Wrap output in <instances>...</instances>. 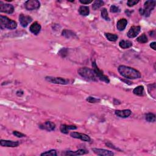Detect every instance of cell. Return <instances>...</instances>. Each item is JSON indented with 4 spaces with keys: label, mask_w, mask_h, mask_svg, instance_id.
<instances>
[{
    "label": "cell",
    "mask_w": 156,
    "mask_h": 156,
    "mask_svg": "<svg viewBox=\"0 0 156 156\" xmlns=\"http://www.w3.org/2000/svg\"><path fill=\"white\" fill-rule=\"evenodd\" d=\"M118 71L123 77L127 79H137L141 78V73L132 67L120 65L118 68Z\"/></svg>",
    "instance_id": "1"
},
{
    "label": "cell",
    "mask_w": 156,
    "mask_h": 156,
    "mask_svg": "<svg viewBox=\"0 0 156 156\" xmlns=\"http://www.w3.org/2000/svg\"><path fill=\"white\" fill-rule=\"evenodd\" d=\"M78 74L83 78L91 81H98V78H97L95 71L93 69L87 67L80 68L78 70Z\"/></svg>",
    "instance_id": "2"
},
{
    "label": "cell",
    "mask_w": 156,
    "mask_h": 156,
    "mask_svg": "<svg viewBox=\"0 0 156 156\" xmlns=\"http://www.w3.org/2000/svg\"><path fill=\"white\" fill-rule=\"evenodd\" d=\"M0 28L2 30L4 29H15L17 28V23L15 21L11 20L6 16H0Z\"/></svg>",
    "instance_id": "3"
},
{
    "label": "cell",
    "mask_w": 156,
    "mask_h": 156,
    "mask_svg": "<svg viewBox=\"0 0 156 156\" xmlns=\"http://www.w3.org/2000/svg\"><path fill=\"white\" fill-rule=\"evenodd\" d=\"M92 67L93 71H95L96 75L99 80H100L103 81V82H104L107 84H109L110 83V80L109 78L107 76H105V74H104L103 71L99 69L98 67L97 66L95 61L92 62Z\"/></svg>",
    "instance_id": "4"
},
{
    "label": "cell",
    "mask_w": 156,
    "mask_h": 156,
    "mask_svg": "<svg viewBox=\"0 0 156 156\" xmlns=\"http://www.w3.org/2000/svg\"><path fill=\"white\" fill-rule=\"evenodd\" d=\"M155 7V1H146L144 4V8L143 9V15L145 17L150 16L152 11Z\"/></svg>",
    "instance_id": "5"
},
{
    "label": "cell",
    "mask_w": 156,
    "mask_h": 156,
    "mask_svg": "<svg viewBox=\"0 0 156 156\" xmlns=\"http://www.w3.org/2000/svg\"><path fill=\"white\" fill-rule=\"evenodd\" d=\"M46 81L55 84H61L67 85L69 84V80L59 77H53V76H46L45 78Z\"/></svg>",
    "instance_id": "6"
},
{
    "label": "cell",
    "mask_w": 156,
    "mask_h": 156,
    "mask_svg": "<svg viewBox=\"0 0 156 156\" xmlns=\"http://www.w3.org/2000/svg\"><path fill=\"white\" fill-rule=\"evenodd\" d=\"M24 7L29 11L37 10L40 7V3L38 0H28L24 3Z\"/></svg>",
    "instance_id": "7"
},
{
    "label": "cell",
    "mask_w": 156,
    "mask_h": 156,
    "mask_svg": "<svg viewBox=\"0 0 156 156\" xmlns=\"http://www.w3.org/2000/svg\"><path fill=\"white\" fill-rule=\"evenodd\" d=\"M0 12L12 14L14 12V7L13 5L10 4H4L2 1H0Z\"/></svg>",
    "instance_id": "8"
},
{
    "label": "cell",
    "mask_w": 156,
    "mask_h": 156,
    "mask_svg": "<svg viewBox=\"0 0 156 156\" xmlns=\"http://www.w3.org/2000/svg\"><path fill=\"white\" fill-rule=\"evenodd\" d=\"M33 21L32 17L29 15H26L24 14H21L19 15V21L21 26L23 28H26L28 26V24Z\"/></svg>",
    "instance_id": "9"
},
{
    "label": "cell",
    "mask_w": 156,
    "mask_h": 156,
    "mask_svg": "<svg viewBox=\"0 0 156 156\" xmlns=\"http://www.w3.org/2000/svg\"><path fill=\"white\" fill-rule=\"evenodd\" d=\"M70 136L73 137V138L80 139L84 141L90 142L91 141L90 137L88 135H86L85 134H82V133H79L77 132H72L70 134Z\"/></svg>",
    "instance_id": "10"
},
{
    "label": "cell",
    "mask_w": 156,
    "mask_h": 156,
    "mask_svg": "<svg viewBox=\"0 0 156 156\" xmlns=\"http://www.w3.org/2000/svg\"><path fill=\"white\" fill-rule=\"evenodd\" d=\"M20 143L18 141H11L8 140H0V145L3 147L8 148H15L19 146Z\"/></svg>",
    "instance_id": "11"
},
{
    "label": "cell",
    "mask_w": 156,
    "mask_h": 156,
    "mask_svg": "<svg viewBox=\"0 0 156 156\" xmlns=\"http://www.w3.org/2000/svg\"><path fill=\"white\" fill-rule=\"evenodd\" d=\"M92 151L95 154L101 156H112L114 155V153L111 151L107 150L104 149H99V148H93Z\"/></svg>",
    "instance_id": "12"
},
{
    "label": "cell",
    "mask_w": 156,
    "mask_h": 156,
    "mask_svg": "<svg viewBox=\"0 0 156 156\" xmlns=\"http://www.w3.org/2000/svg\"><path fill=\"white\" fill-rule=\"evenodd\" d=\"M141 31V27L139 26H132L127 33V35L129 38H135L139 34Z\"/></svg>",
    "instance_id": "13"
},
{
    "label": "cell",
    "mask_w": 156,
    "mask_h": 156,
    "mask_svg": "<svg viewBox=\"0 0 156 156\" xmlns=\"http://www.w3.org/2000/svg\"><path fill=\"white\" fill-rule=\"evenodd\" d=\"M39 128L47 131H53L55 128V124L51 121H46L44 123L41 124L39 126Z\"/></svg>",
    "instance_id": "14"
},
{
    "label": "cell",
    "mask_w": 156,
    "mask_h": 156,
    "mask_svg": "<svg viewBox=\"0 0 156 156\" xmlns=\"http://www.w3.org/2000/svg\"><path fill=\"white\" fill-rule=\"evenodd\" d=\"M132 112L129 109H125V110H115V114L120 118H126L129 117L130 115Z\"/></svg>",
    "instance_id": "15"
},
{
    "label": "cell",
    "mask_w": 156,
    "mask_h": 156,
    "mask_svg": "<svg viewBox=\"0 0 156 156\" xmlns=\"http://www.w3.org/2000/svg\"><path fill=\"white\" fill-rule=\"evenodd\" d=\"M41 29H42L41 25L37 21L33 23L29 28V30L31 33H33L34 35H38L40 32Z\"/></svg>",
    "instance_id": "16"
},
{
    "label": "cell",
    "mask_w": 156,
    "mask_h": 156,
    "mask_svg": "<svg viewBox=\"0 0 156 156\" xmlns=\"http://www.w3.org/2000/svg\"><path fill=\"white\" fill-rule=\"evenodd\" d=\"M128 24V20L126 18H121L116 23V28L119 31H123L125 29Z\"/></svg>",
    "instance_id": "17"
},
{
    "label": "cell",
    "mask_w": 156,
    "mask_h": 156,
    "mask_svg": "<svg viewBox=\"0 0 156 156\" xmlns=\"http://www.w3.org/2000/svg\"><path fill=\"white\" fill-rule=\"evenodd\" d=\"M77 129V127L74 125H67V124H62L60 127V132L63 134H67L68 131L70 130H76Z\"/></svg>",
    "instance_id": "18"
},
{
    "label": "cell",
    "mask_w": 156,
    "mask_h": 156,
    "mask_svg": "<svg viewBox=\"0 0 156 156\" xmlns=\"http://www.w3.org/2000/svg\"><path fill=\"white\" fill-rule=\"evenodd\" d=\"M87 153V151H85L84 149H79L77 151H68L65 153V155H84Z\"/></svg>",
    "instance_id": "19"
},
{
    "label": "cell",
    "mask_w": 156,
    "mask_h": 156,
    "mask_svg": "<svg viewBox=\"0 0 156 156\" xmlns=\"http://www.w3.org/2000/svg\"><path fill=\"white\" fill-rule=\"evenodd\" d=\"M79 13L82 16H88L90 14V9L88 6H81L79 9Z\"/></svg>",
    "instance_id": "20"
},
{
    "label": "cell",
    "mask_w": 156,
    "mask_h": 156,
    "mask_svg": "<svg viewBox=\"0 0 156 156\" xmlns=\"http://www.w3.org/2000/svg\"><path fill=\"white\" fill-rule=\"evenodd\" d=\"M119 46L122 49H128L132 46V42L129 40H122L119 43Z\"/></svg>",
    "instance_id": "21"
},
{
    "label": "cell",
    "mask_w": 156,
    "mask_h": 156,
    "mask_svg": "<svg viewBox=\"0 0 156 156\" xmlns=\"http://www.w3.org/2000/svg\"><path fill=\"white\" fill-rule=\"evenodd\" d=\"M133 93L137 96H143L144 95V87L143 85H139L135 87L133 90Z\"/></svg>",
    "instance_id": "22"
},
{
    "label": "cell",
    "mask_w": 156,
    "mask_h": 156,
    "mask_svg": "<svg viewBox=\"0 0 156 156\" xmlns=\"http://www.w3.org/2000/svg\"><path fill=\"white\" fill-rule=\"evenodd\" d=\"M62 36L65 37L67 39H70L71 37H74V36H76L75 33H73V31L71 30L68 29H64L62 33Z\"/></svg>",
    "instance_id": "23"
},
{
    "label": "cell",
    "mask_w": 156,
    "mask_h": 156,
    "mask_svg": "<svg viewBox=\"0 0 156 156\" xmlns=\"http://www.w3.org/2000/svg\"><path fill=\"white\" fill-rule=\"evenodd\" d=\"M105 36L109 41L110 42H116L118 40V36L116 34H111V33H105Z\"/></svg>",
    "instance_id": "24"
},
{
    "label": "cell",
    "mask_w": 156,
    "mask_h": 156,
    "mask_svg": "<svg viewBox=\"0 0 156 156\" xmlns=\"http://www.w3.org/2000/svg\"><path fill=\"white\" fill-rule=\"evenodd\" d=\"M104 4V2L103 1H100V0H96L94 3H93L92 8L94 10H96L97 9H99Z\"/></svg>",
    "instance_id": "25"
},
{
    "label": "cell",
    "mask_w": 156,
    "mask_h": 156,
    "mask_svg": "<svg viewBox=\"0 0 156 156\" xmlns=\"http://www.w3.org/2000/svg\"><path fill=\"white\" fill-rule=\"evenodd\" d=\"M145 120L149 123H154L155 121V115L152 113H148L145 115Z\"/></svg>",
    "instance_id": "26"
},
{
    "label": "cell",
    "mask_w": 156,
    "mask_h": 156,
    "mask_svg": "<svg viewBox=\"0 0 156 156\" xmlns=\"http://www.w3.org/2000/svg\"><path fill=\"white\" fill-rule=\"evenodd\" d=\"M101 17H103V18H104L105 21H110V20L107 9L103 8L101 10Z\"/></svg>",
    "instance_id": "27"
},
{
    "label": "cell",
    "mask_w": 156,
    "mask_h": 156,
    "mask_svg": "<svg viewBox=\"0 0 156 156\" xmlns=\"http://www.w3.org/2000/svg\"><path fill=\"white\" fill-rule=\"evenodd\" d=\"M137 41L140 43H146L148 42V37L145 34H143L137 39Z\"/></svg>",
    "instance_id": "28"
},
{
    "label": "cell",
    "mask_w": 156,
    "mask_h": 156,
    "mask_svg": "<svg viewBox=\"0 0 156 156\" xmlns=\"http://www.w3.org/2000/svg\"><path fill=\"white\" fill-rule=\"evenodd\" d=\"M40 155H46V156H56L58 155L57 151L55 149H51V150L46 151L45 153H43L40 154Z\"/></svg>",
    "instance_id": "29"
},
{
    "label": "cell",
    "mask_w": 156,
    "mask_h": 156,
    "mask_svg": "<svg viewBox=\"0 0 156 156\" xmlns=\"http://www.w3.org/2000/svg\"><path fill=\"white\" fill-rule=\"evenodd\" d=\"M86 101L90 103H97L100 102V99L98 98H96L95 97L89 96L88 98H87Z\"/></svg>",
    "instance_id": "30"
},
{
    "label": "cell",
    "mask_w": 156,
    "mask_h": 156,
    "mask_svg": "<svg viewBox=\"0 0 156 156\" xmlns=\"http://www.w3.org/2000/svg\"><path fill=\"white\" fill-rule=\"evenodd\" d=\"M110 10L112 13H118V12H120V9L116 6L112 5L110 6Z\"/></svg>",
    "instance_id": "31"
},
{
    "label": "cell",
    "mask_w": 156,
    "mask_h": 156,
    "mask_svg": "<svg viewBox=\"0 0 156 156\" xmlns=\"http://www.w3.org/2000/svg\"><path fill=\"white\" fill-rule=\"evenodd\" d=\"M139 3V0H129L127 1V5L129 7H133Z\"/></svg>",
    "instance_id": "32"
},
{
    "label": "cell",
    "mask_w": 156,
    "mask_h": 156,
    "mask_svg": "<svg viewBox=\"0 0 156 156\" xmlns=\"http://www.w3.org/2000/svg\"><path fill=\"white\" fill-rule=\"evenodd\" d=\"M13 135L18 137V138H23V137H24L26 136V135H24V134L20 132H18V131H17V130L13 131Z\"/></svg>",
    "instance_id": "33"
},
{
    "label": "cell",
    "mask_w": 156,
    "mask_h": 156,
    "mask_svg": "<svg viewBox=\"0 0 156 156\" xmlns=\"http://www.w3.org/2000/svg\"><path fill=\"white\" fill-rule=\"evenodd\" d=\"M67 53H68V50L67 49V48H62L59 53V54L62 56V58L66 57Z\"/></svg>",
    "instance_id": "34"
},
{
    "label": "cell",
    "mask_w": 156,
    "mask_h": 156,
    "mask_svg": "<svg viewBox=\"0 0 156 156\" xmlns=\"http://www.w3.org/2000/svg\"><path fill=\"white\" fill-rule=\"evenodd\" d=\"M79 2L83 4H89L93 2L92 0H79Z\"/></svg>",
    "instance_id": "35"
},
{
    "label": "cell",
    "mask_w": 156,
    "mask_h": 156,
    "mask_svg": "<svg viewBox=\"0 0 156 156\" xmlns=\"http://www.w3.org/2000/svg\"><path fill=\"white\" fill-rule=\"evenodd\" d=\"M155 45H156V42H152V43H150V45H149V46H150L153 49H154V51H155L156 50Z\"/></svg>",
    "instance_id": "36"
},
{
    "label": "cell",
    "mask_w": 156,
    "mask_h": 156,
    "mask_svg": "<svg viewBox=\"0 0 156 156\" xmlns=\"http://www.w3.org/2000/svg\"><path fill=\"white\" fill-rule=\"evenodd\" d=\"M16 94H17V95L18 96H21L22 95H23V94H24V92H23V90H18V91L17 92Z\"/></svg>",
    "instance_id": "37"
}]
</instances>
